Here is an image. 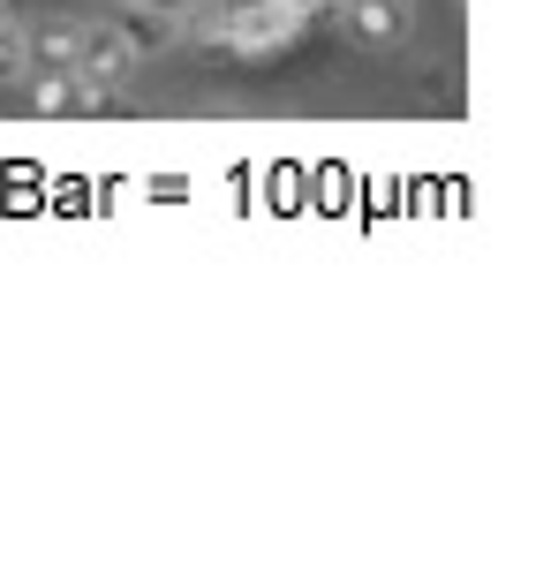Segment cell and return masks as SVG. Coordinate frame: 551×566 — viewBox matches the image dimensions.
<instances>
[{"mask_svg": "<svg viewBox=\"0 0 551 566\" xmlns=\"http://www.w3.org/2000/svg\"><path fill=\"white\" fill-rule=\"evenodd\" d=\"M302 39V15L295 8H235V15H212V23H197V45L219 53V61H242V69H264V61H280L288 45Z\"/></svg>", "mask_w": 551, "mask_h": 566, "instance_id": "6da1fadb", "label": "cell"}, {"mask_svg": "<svg viewBox=\"0 0 551 566\" xmlns=\"http://www.w3.org/2000/svg\"><path fill=\"white\" fill-rule=\"evenodd\" d=\"M136 61H144V31H128V23H84V31H69V69L91 76V84L122 91L136 76Z\"/></svg>", "mask_w": 551, "mask_h": 566, "instance_id": "7a4b0ae2", "label": "cell"}, {"mask_svg": "<svg viewBox=\"0 0 551 566\" xmlns=\"http://www.w3.org/2000/svg\"><path fill=\"white\" fill-rule=\"evenodd\" d=\"M23 91H31V114H53V122H69V114H114V84H91L76 69H31Z\"/></svg>", "mask_w": 551, "mask_h": 566, "instance_id": "3957f363", "label": "cell"}, {"mask_svg": "<svg viewBox=\"0 0 551 566\" xmlns=\"http://www.w3.org/2000/svg\"><path fill=\"white\" fill-rule=\"evenodd\" d=\"M347 23H355V39L385 45V39L408 31V8H393V0H363V8H347Z\"/></svg>", "mask_w": 551, "mask_h": 566, "instance_id": "277c9868", "label": "cell"}, {"mask_svg": "<svg viewBox=\"0 0 551 566\" xmlns=\"http://www.w3.org/2000/svg\"><path fill=\"white\" fill-rule=\"evenodd\" d=\"M23 61H31V53H23V31H8V23H0V91L23 76Z\"/></svg>", "mask_w": 551, "mask_h": 566, "instance_id": "5b68a950", "label": "cell"}, {"mask_svg": "<svg viewBox=\"0 0 551 566\" xmlns=\"http://www.w3.org/2000/svg\"><path fill=\"white\" fill-rule=\"evenodd\" d=\"M39 69H69V31H39Z\"/></svg>", "mask_w": 551, "mask_h": 566, "instance_id": "8992f818", "label": "cell"}]
</instances>
